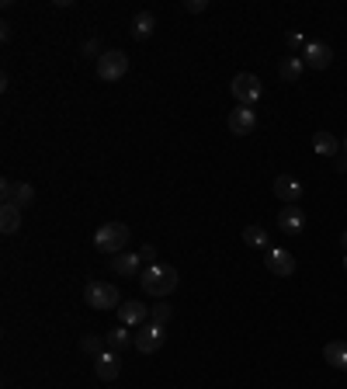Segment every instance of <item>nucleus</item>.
Segmentation results:
<instances>
[{"label": "nucleus", "instance_id": "nucleus-1", "mask_svg": "<svg viewBox=\"0 0 347 389\" xmlns=\"http://www.w3.org/2000/svg\"><path fill=\"white\" fill-rule=\"evenodd\" d=\"M139 285H143L146 296L167 299L174 289H178V268H174V264H149V268H143V274H139Z\"/></svg>", "mask_w": 347, "mask_h": 389}, {"label": "nucleus", "instance_id": "nucleus-2", "mask_svg": "<svg viewBox=\"0 0 347 389\" xmlns=\"http://www.w3.org/2000/svg\"><path fill=\"white\" fill-rule=\"evenodd\" d=\"M94 247L111 254V257L122 254L129 247V226L125 222H104V226H97V233H94Z\"/></svg>", "mask_w": 347, "mask_h": 389}, {"label": "nucleus", "instance_id": "nucleus-3", "mask_svg": "<svg viewBox=\"0 0 347 389\" xmlns=\"http://www.w3.org/2000/svg\"><path fill=\"white\" fill-rule=\"evenodd\" d=\"M84 303L91 309H119L122 306V292L111 282H87L84 285Z\"/></svg>", "mask_w": 347, "mask_h": 389}, {"label": "nucleus", "instance_id": "nucleus-4", "mask_svg": "<svg viewBox=\"0 0 347 389\" xmlns=\"http://www.w3.org/2000/svg\"><path fill=\"white\" fill-rule=\"evenodd\" d=\"M125 73H129V56L122 49H104L101 60H97V77L104 84H115V80H122Z\"/></svg>", "mask_w": 347, "mask_h": 389}, {"label": "nucleus", "instance_id": "nucleus-5", "mask_svg": "<svg viewBox=\"0 0 347 389\" xmlns=\"http://www.w3.org/2000/svg\"><path fill=\"white\" fill-rule=\"evenodd\" d=\"M229 91H233V97H237L240 104H247V108H254V104L261 101V94H264L261 77H254V73H237L233 84H229Z\"/></svg>", "mask_w": 347, "mask_h": 389}, {"label": "nucleus", "instance_id": "nucleus-6", "mask_svg": "<svg viewBox=\"0 0 347 389\" xmlns=\"http://www.w3.org/2000/svg\"><path fill=\"white\" fill-rule=\"evenodd\" d=\"M136 338H132V344H136V351L139 355H153V351H160L163 348V341H167V333H163V327L160 323H143L139 330H132Z\"/></svg>", "mask_w": 347, "mask_h": 389}, {"label": "nucleus", "instance_id": "nucleus-7", "mask_svg": "<svg viewBox=\"0 0 347 389\" xmlns=\"http://www.w3.org/2000/svg\"><path fill=\"white\" fill-rule=\"evenodd\" d=\"M264 264H267V271L278 274V278L296 274V257H292V250H285V247H267V250H264Z\"/></svg>", "mask_w": 347, "mask_h": 389}, {"label": "nucleus", "instance_id": "nucleus-8", "mask_svg": "<svg viewBox=\"0 0 347 389\" xmlns=\"http://www.w3.org/2000/svg\"><path fill=\"white\" fill-rule=\"evenodd\" d=\"M226 126H229V132H233V136H250L254 126H257V111L247 108V104H237L233 111H229Z\"/></svg>", "mask_w": 347, "mask_h": 389}, {"label": "nucleus", "instance_id": "nucleus-9", "mask_svg": "<svg viewBox=\"0 0 347 389\" xmlns=\"http://www.w3.org/2000/svg\"><path fill=\"white\" fill-rule=\"evenodd\" d=\"M94 375L101 379V382H115L122 375V358H119V351H101L97 358H94Z\"/></svg>", "mask_w": 347, "mask_h": 389}, {"label": "nucleus", "instance_id": "nucleus-10", "mask_svg": "<svg viewBox=\"0 0 347 389\" xmlns=\"http://www.w3.org/2000/svg\"><path fill=\"white\" fill-rule=\"evenodd\" d=\"M302 63H306L309 70H326V67L333 63V52H330L326 42H306V49H302Z\"/></svg>", "mask_w": 347, "mask_h": 389}, {"label": "nucleus", "instance_id": "nucleus-11", "mask_svg": "<svg viewBox=\"0 0 347 389\" xmlns=\"http://www.w3.org/2000/svg\"><path fill=\"white\" fill-rule=\"evenodd\" d=\"M119 320H122V327L139 330V327L149 320V306H143L139 299H129V303H122V306H119Z\"/></svg>", "mask_w": 347, "mask_h": 389}, {"label": "nucleus", "instance_id": "nucleus-12", "mask_svg": "<svg viewBox=\"0 0 347 389\" xmlns=\"http://www.w3.org/2000/svg\"><path fill=\"white\" fill-rule=\"evenodd\" d=\"M274 195H278L285 205H299V198H302L299 178H292V174H278V178H274Z\"/></svg>", "mask_w": 347, "mask_h": 389}, {"label": "nucleus", "instance_id": "nucleus-13", "mask_svg": "<svg viewBox=\"0 0 347 389\" xmlns=\"http://www.w3.org/2000/svg\"><path fill=\"white\" fill-rule=\"evenodd\" d=\"M278 226H281V233H302L306 230V212L299 209V205H285L281 212H278Z\"/></svg>", "mask_w": 347, "mask_h": 389}, {"label": "nucleus", "instance_id": "nucleus-14", "mask_svg": "<svg viewBox=\"0 0 347 389\" xmlns=\"http://www.w3.org/2000/svg\"><path fill=\"white\" fill-rule=\"evenodd\" d=\"M111 271L122 274V278H132V274H143V257L132 254V250H122L111 257Z\"/></svg>", "mask_w": 347, "mask_h": 389}, {"label": "nucleus", "instance_id": "nucleus-15", "mask_svg": "<svg viewBox=\"0 0 347 389\" xmlns=\"http://www.w3.org/2000/svg\"><path fill=\"white\" fill-rule=\"evenodd\" d=\"M306 73V63H302V56H285V60L278 63V77L285 84H299Z\"/></svg>", "mask_w": 347, "mask_h": 389}, {"label": "nucleus", "instance_id": "nucleus-16", "mask_svg": "<svg viewBox=\"0 0 347 389\" xmlns=\"http://www.w3.org/2000/svg\"><path fill=\"white\" fill-rule=\"evenodd\" d=\"M0 230H4L8 237L21 230V209H18V205H11V202L0 205Z\"/></svg>", "mask_w": 347, "mask_h": 389}, {"label": "nucleus", "instance_id": "nucleus-17", "mask_svg": "<svg viewBox=\"0 0 347 389\" xmlns=\"http://www.w3.org/2000/svg\"><path fill=\"white\" fill-rule=\"evenodd\" d=\"M132 338H136V333H129V327H111V330H104V344H108V351H122V348H129Z\"/></svg>", "mask_w": 347, "mask_h": 389}, {"label": "nucleus", "instance_id": "nucleus-18", "mask_svg": "<svg viewBox=\"0 0 347 389\" xmlns=\"http://www.w3.org/2000/svg\"><path fill=\"white\" fill-rule=\"evenodd\" d=\"M323 358H326V365L347 372V341H330V344L323 348Z\"/></svg>", "mask_w": 347, "mask_h": 389}, {"label": "nucleus", "instance_id": "nucleus-19", "mask_svg": "<svg viewBox=\"0 0 347 389\" xmlns=\"http://www.w3.org/2000/svg\"><path fill=\"white\" fill-rule=\"evenodd\" d=\"M156 32V18H153V11H139L136 18H132V38H149Z\"/></svg>", "mask_w": 347, "mask_h": 389}, {"label": "nucleus", "instance_id": "nucleus-20", "mask_svg": "<svg viewBox=\"0 0 347 389\" xmlns=\"http://www.w3.org/2000/svg\"><path fill=\"white\" fill-rule=\"evenodd\" d=\"M313 150H316L320 156H333V153L340 150V143H337V136H333V132H326V129H323V132H316V136H313Z\"/></svg>", "mask_w": 347, "mask_h": 389}, {"label": "nucleus", "instance_id": "nucleus-21", "mask_svg": "<svg viewBox=\"0 0 347 389\" xmlns=\"http://www.w3.org/2000/svg\"><path fill=\"white\" fill-rule=\"evenodd\" d=\"M80 351L84 355H101V351H108V344H104V333H84L80 338Z\"/></svg>", "mask_w": 347, "mask_h": 389}, {"label": "nucleus", "instance_id": "nucleus-22", "mask_svg": "<svg viewBox=\"0 0 347 389\" xmlns=\"http://www.w3.org/2000/svg\"><path fill=\"white\" fill-rule=\"evenodd\" d=\"M243 244H250V247H261V250H267V247H271V240H267L264 226H247V230H243Z\"/></svg>", "mask_w": 347, "mask_h": 389}, {"label": "nucleus", "instance_id": "nucleus-23", "mask_svg": "<svg viewBox=\"0 0 347 389\" xmlns=\"http://www.w3.org/2000/svg\"><path fill=\"white\" fill-rule=\"evenodd\" d=\"M170 313H174V309H170L167 303H156V306L149 309V323H160V327H163V323L170 320Z\"/></svg>", "mask_w": 347, "mask_h": 389}, {"label": "nucleus", "instance_id": "nucleus-24", "mask_svg": "<svg viewBox=\"0 0 347 389\" xmlns=\"http://www.w3.org/2000/svg\"><path fill=\"white\" fill-rule=\"evenodd\" d=\"M184 11H188V14H202V11H208V0H188Z\"/></svg>", "mask_w": 347, "mask_h": 389}, {"label": "nucleus", "instance_id": "nucleus-25", "mask_svg": "<svg viewBox=\"0 0 347 389\" xmlns=\"http://www.w3.org/2000/svg\"><path fill=\"white\" fill-rule=\"evenodd\" d=\"M285 45H288V49H299V45L306 49V42H302V35H299V32H288V35H285Z\"/></svg>", "mask_w": 347, "mask_h": 389}, {"label": "nucleus", "instance_id": "nucleus-26", "mask_svg": "<svg viewBox=\"0 0 347 389\" xmlns=\"http://www.w3.org/2000/svg\"><path fill=\"white\" fill-rule=\"evenodd\" d=\"M139 257L146 261V268H149V264H156V250H153L149 244H143V247H139Z\"/></svg>", "mask_w": 347, "mask_h": 389}, {"label": "nucleus", "instance_id": "nucleus-27", "mask_svg": "<svg viewBox=\"0 0 347 389\" xmlns=\"http://www.w3.org/2000/svg\"><path fill=\"white\" fill-rule=\"evenodd\" d=\"M84 56H94V60H101V45H97L94 38H87V42H84Z\"/></svg>", "mask_w": 347, "mask_h": 389}, {"label": "nucleus", "instance_id": "nucleus-28", "mask_svg": "<svg viewBox=\"0 0 347 389\" xmlns=\"http://www.w3.org/2000/svg\"><path fill=\"white\" fill-rule=\"evenodd\" d=\"M344 171H347V156H340V160H337V174H344Z\"/></svg>", "mask_w": 347, "mask_h": 389}, {"label": "nucleus", "instance_id": "nucleus-29", "mask_svg": "<svg viewBox=\"0 0 347 389\" xmlns=\"http://www.w3.org/2000/svg\"><path fill=\"white\" fill-rule=\"evenodd\" d=\"M340 247H344V250H347V230H344V233H340Z\"/></svg>", "mask_w": 347, "mask_h": 389}, {"label": "nucleus", "instance_id": "nucleus-30", "mask_svg": "<svg viewBox=\"0 0 347 389\" xmlns=\"http://www.w3.org/2000/svg\"><path fill=\"white\" fill-rule=\"evenodd\" d=\"M344 264H347V257H344Z\"/></svg>", "mask_w": 347, "mask_h": 389}, {"label": "nucleus", "instance_id": "nucleus-31", "mask_svg": "<svg viewBox=\"0 0 347 389\" xmlns=\"http://www.w3.org/2000/svg\"><path fill=\"white\" fill-rule=\"evenodd\" d=\"M344 146H347V139H344Z\"/></svg>", "mask_w": 347, "mask_h": 389}]
</instances>
